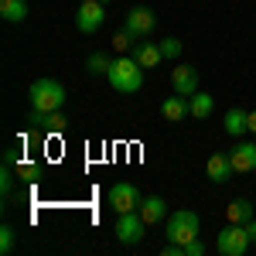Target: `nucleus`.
<instances>
[{"label":"nucleus","instance_id":"obj_1","mask_svg":"<svg viewBox=\"0 0 256 256\" xmlns=\"http://www.w3.org/2000/svg\"><path fill=\"white\" fill-rule=\"evenodd\" d=\"M106 79H110V86L116 89V92H137L140 86H144V68H140L137 58H116L113 62V68L106 72Z\"/></svg>","mask_w":256,"mask_h":256},{"label":"nucleus","instance_id":"obj_2","mask_svg":"<svg viewBox=\"0 0 256 256\" xmlns=\"http://www.w3.org/2000/svg\"><path fill=\"white\" fill-rule=\"evenodd\" d=\"M198 232H202V218H198V212H192V208H181V212H174V216H168V222H164V236H168V242H192V239H198Z\"/></svg>","mask_w":256,"mask_h":256},{"label":"nucleus","instance_id":"obj_3","mask_svg":"<svg viewBox=\"0 0 256 256\" xmlns=\"http://www.w3.org/2000/svg\"><path fill=\"white\" fill-rule=\"evenodd\" d=\"M28 99H31V110H62L65 86L58 79H38V82H31Z\"/></svg>","mask_w":256,"mask_h":256},{"label":"nucleus","instance_id":"obj_4","mask_svg":"<svg viewBox=\"0 0 256 256\" xmlns=\"http://www.w3.org/2000/svg\"><path fill=\"white\" fill-rule=\"evenodd\" d=\"M250 246H253V239L246 232V226H236V222H229V229H222L216 236V250L222 256H242Z\"/></svg>","mask_w":256,"mask_h":256},{"label":"nucleus","instance_id":"obj_5","mask_svg":"<svg viewBox=\"0 0 256 256\" xmlns=\"http://www.w3.org/2000/svg\"><path fill=\"white\" fill-rule=\"evenodd\" d=\"M106 20V4L102 0H79V10H76V28L82 34H96Z\"/></svg>","mask_w":256,"mask_h":256},{"label":"nucleus","instance_id":"obj_6","mask_svg":"<svg viewBox=\"0 0 256 256\" xmlns=\"http://www.w3.org/2000/svg\"><path fill=\"white\" fill-rule=\"evenodd\" d=\"M140 192L137 184H130V181H116L113 188H110V208L116 212V216H123V212H137L140 208Z\"/></svg>","mask_w":256,"mask_h":256},{"label":"nucleus","instance_id":"obj_7","mask_svg":"<svg viewBox=\"0 0 256 256\" xmlns=\"http://www.w3.org/2000/svg\"><path fill=\"white\" fill-rule=\"evenodd\" d=\"M123 28L134 34V38H150L154 34V28H158V18H154V10L150 7H130L126 10V20H123Z\"/></svg>","mask_w":256,"mask_h":256},{"label":"nucleus","instance_id":"obj_8","mask_svg":"<svg viewBox=\"0 0 256 256\" xmlns=\"http://www.w3.org/2000/svg\"><path fill=\"white\" fill-rule=\"evenodd\" d=\"M144 232H147V222H144L140 212H123L116 218V239L123 246H137L140 239H144Z\"/></svg>","mask_w":256,"mask_h":256},{"label":"nucleus","instance_id":"obj_9","mask_svg":"<svg viewBox=\"0 0 256 256\" xmlns=\"http://www.w3.org/2000/svg\"><path fill=\"white\" fill-rule=\"evenodd\" d=\"M229 160H232V171L236 174L256 171V140H239L236 147L229 150Z\"/></svg>","mask_w":256,"mask_h":256},{"label":"nucleus","instance_id":"obj_10","mask_svg":"<svg viewBox=\"0 0 256 256\" xmlns=\"http://www.w3.org/2000/svg\"><path fill=\"white\" fill-rule=\"evenodd\" d=\"M171 86H174L178 96H195L198 92V72L192 65H174V72H171Z\"/></svg>","mask_w":256,"mask_h":256},{"label":"nucleus","instance_id":"obj_11","mask_svg":"<svg viewBox=\"0 0 256 256\" xmlns=\"http://www.w3.org/2000/svg\"><path fill=\"white\" fill-rule=\"evenodd\" d=\"M160 116L168 120V123H181L184 116H192V102H188V96H168L164 102H160Z\"/></svg>","mask_w":256,"mask_h":256},{"label":"nucleus","instance_id":"obj_12","mask_svg":"<svg viewBox=\"0 0 256 256\" xmlns=\"http://www.w3.org/2000/svg\"><path fill=\"white\" fill-rule=\"evenodd\" d=\"M134 58L140 62V68H158L160 62H164V55H160V44L140 38L137 44H134Z\"/></svg>","mask_w":256,"mask_h":256},{"label":"nucleus","instance_id":"obj_13","mask_svg":"<svg viewBox=\"0 0 256 256\" xmlns=\"http://www.w3.org/2000/svg\"><path fill=\"white\" fill-rule=\"evenodd\" d=\"M137 212L144 216V222H147V226H154V222H160V218H168V202H164L160 195H147L144 202H140Z\"/></svg>","mask_w":256,"mask_h":256},{"label":"nucleus","instance_id":"obj_14","mask_svg":"<svg viewBox=\"0 0 256 256\" xmlns=\"http://www.w3.org/2000/svg\"><path fill=\"white\" fill-rule=\"evenodd\" d=\"M205 171H208V178H212L216 184H226L229 178L236 174V171H232L229 154H212V158H208V164H205Z\"/></svg>","mask_w":256,"mask_h":256},{"label":"nucleus","instance_id":"obj_15","mask_svg":"<svg viewBox=\"0 0 256 256\" xmlns=\"http://www.w3.org/2000/svg\"><path fill=\"white\" fill-rule=\"evenodd\" d=\"M31 123L38 130H62L65 126V113L62 110H34L31 113Z\"/></svg>","mask_w":256,"mask_h":256},{"label":"nucleus","instance_id":"obj_16","mask_svg":"<svg viewBox=\"0 0 256 256\" xmlns=\"http://www.w3.org/2000/svg\"><path fill=\"white\" fill-rule=\"evenodd\" d=\"M226 218L236 222V226H246V222L253 218V202H250V198H232L229 208H226Z\"/></svg>","mask_w":256,"mask_h":256},{"label":"nucleus","instance_id":"obj_17","mask_svg":"<svg viewBox=\"0 0 256 256\" xmlns=\"http://www.w3.org/2000/svg\"><path fill=\"white\" fill-rule=\"evenodd\" d=\"M226 134H229V137L250 134V113H246V110H229V113H226Z\"/></svg>","mask_w":256,"mask_h":256},{"label":"nucleus","instance_id":"obj_18","mask_svg":"<svg viewBox=\"0 0 256 256\" xmlns=\"http://www.w3.org/2000/svg\"><path fill=\"white\" fill-rule=\"evenodd\" d=\"M0 18L10 24H20L28 18V0H0Z\"/></svg>","mask_w":256,"mask_h":256},{"label":"nucleus","instance_id":"obj_19","mask_svg":"<svg viewBox=\"0 0 256 256\" xmlns=\"http://www.w3.org/2000/svg\"><path fill=\"white\" fill-rule=\"evenodd\" d=\"M188 102H192V120H208L212 110H216V99L208 96V92H195Z\"/></svg>","mask_w":256,"mask_h":256},{"label":"nucleus","instance_id":"obj_20","mask_svg":"<svg viewBox=\"0 0 256 256\" xmlns=\"http://www.w3.org/2000/svg\"><path fill=\"white\" fill-rule=\"evenodd\" d=\"M86 68H89L92 76H106V72L113 68V58H110V55H102V52H96V55H89Z\"/></svg>","mask_w":256,"mask_h":256},{"label":"nucleus","instance_id":"obj_21","mask_svg":"<svg viewBox=\"0 0 256 256\" xmlns=\"http://www.w3.org/2000/svg\"><path fill=\"white\" fill-rule=\"evenodd\" d=\"M0 253H14V226H0Z\"/></svg>","mask_w":256,"mask_h":256},{"label":"nucleus","instance_id":"obj_22","mask_svg":"<svg viewBox=\"0 0 256 256\" xmlns=\"http://www.w3.org/2000/svg\"><path fill=\"white\" fill-rule=\"evenodd\" d=\"M14 171H18V178H24V181H34V178H38V164H31V160L20 158Z\"/></svg>","mask_w":256,"mask_h":256},{"label":"nucleus","instance_id":"obj_23","mask_svg":"<svg viewBox=\"0 0 256 256\" xmlns=\"http://www.w3.org/2000/svg\"><path fill=\"white\" fill-rule=\"evenodd\" d=\"M14 168H4L0 171V192H4V198H10V192H14Z\"/></svg>","mask_w":256,"mask_h":256},{"label":"nucleus","instance_id":"obj_24","mask_svg":"<svg viewBox=\"0 0 256 256\" xmlns=\"http://www.w3.org/2000/svg\"><path fill=\"white\" fill-rule=\"evenodd\" d=\"M160 55H164V58H178V55H181V41L178 38H164L160 41Z\"/></svg>","mask_w":256,"mask_h":256},{"label":"nucleus","instance_id":"obj_25","mask_svg":"<svg viewBox=\"0 0 256 256\" xmlns=\"http://www.w3.org/2000/svg\"><path fill=\"white\" fill-rule=\"evenodd\" d=\"M130 44H134V34H130V31H126V28H123V31H120V34H113V48H116V52H126V48H130Z\"/></svg>","mask_w":256,"mask_h":256},{"label":"nucleus","instance_id":"obj_26","mask_svg":"<svg viewBox=\"0 0 256 256\" xmlns=\"http://www.w3.org/2000/svg\"><path fill=\"white\" fill-rule=\"evenodd\" d=\"M18 160H20L18 147H7V150H4V168H18Z\"/></svg>","mask_w":256,"mask_h":256},{"label":"nucleus","instance_id":"obj_27","mask_svg":"<svg viewBox=\"0 0 256 256\" xmlns=\"http://www.w3.org/2000/svg\"><path fill=\"white\" fill-rule=\"evenodd\" d=\"M205 253V242L202 239H192V242H184V256H202Z\"/></svg>","mask_w":256,"mask_h":256},{"label":"nucleus","instance_id":"obj_28","mask_svg":"<svg viewBox=\"0 0 256 256\" xmlns=\"http://www.w3.org/2000/svg\"><path fill=\"white\" fill-rule=\"evenodd\" d=\"M246 232H250V239L256 242V218H250V222H246Z\"/></svg>","mask_w":256,"mask_h":256},{"label":"nucleus","instance_id":"obj_29","mask_svg":"<svg viewBox=\"0 0 256 256\" xmlns=\"http://www.w3.org/2000/svg\"><path fill=\"white\" fill-rule=\"evenodd\" d=\"M250 134L256 137V113H250Z\"/></svg>","mask_w":256,"mask_h":256},{"label":"nucleus","instance_id":"obj_30","mask_svg":"<svg viewBox=\"0 0 256 256\" xmlns=\"http://www.w3.org/2000/svg\"><path fill=\"white\" fill-rule=\"evenodd\" d=\"M102 4H110V0H102Z\"/></svg>","mask_w":256,"mask_h":256}]
</instances>
